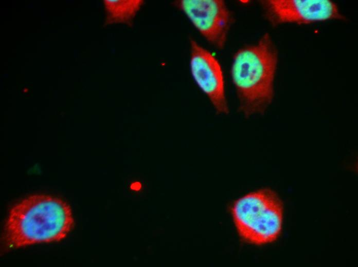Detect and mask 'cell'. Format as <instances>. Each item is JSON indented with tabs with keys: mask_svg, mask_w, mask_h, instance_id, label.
I'll return each mask as SVG.
<instances>
[{
	"mask_svg": "<svg viewBox=\"0 0 358 267\" xmlns=\"http://www.w3.org/2000/svg\"><path fill=\"white\" fill-rule=\"evenodd\" d=\"M174 4L207 41L218 49L223 48L232 18L224 1L181 0Z\"/></svg>",
	"mask_w": 358,
	"mask_h": 267,
	"instance_id": "4",
	"label": "cell"
},
{
	"mask_svg": "<svg viewBox=\"0 0 358 267\" xmlns=\"http://www.w3.org/2000/svg\"><path fill=\"white\" fill-rule=\"evenodd\" d=\"M260 3L266 18L274 26L344 18L336 5L328 0H268Z\"/></svg>",
	"mask_w": 358,
	"mask_h": 267,
	"instance_id": "5",
	"label": "cell"
},
{
	"mask_svg": "<svg viewBox=\"0 0 358 267\" xmlns=\"http://www.w3.org/2000/svg\"><path fill=\"white\" fill-rule=\"evenodd\" d=\"M131 188L134 190H139L141 188V184L139 182L134 183L131 185Z\"/></svg>",
	"mask_w": 358,
	"mask_h": 267,
	"instance_id": "8",
	"label": "cell"
},
{
	"mask_svg": "<svg viewBox=\"0 0 358 267\" xmlns=\"http://www.w3.org/2000/svg\"><path fill=\"white\" fill-rule=\"evenodd\" d=\"M277 63V50L267 33L256 45L235 53L231 78L239 100V109L245 117L263 113L271 103Z\"/></svg>",
	"mask_w": 358,
	"mask_h": 267,
	"instance_id": "2",
	"label": "cell"
},
{
	"mask_svg": "<svg viewBox=\"0 0 358 267\" xmlns=\"http://www.w3.org/2000/svg\"><path fill=\"white\" fill-rule=\"evenodd\" d=\"M103 2L106 14L105 25L125 24L130 26L144 3L142 0H104Z\"/></svg>",
	"mask_w": 358,
	"mask_h": 267,
	"instance_id": "7",
	"label": "cell"
},
{
	"mask_svg": "<svg viewBox=\"0 0 358 267\" xmlns=\"http://www.w3.org/2000/svg\"><path fill=\"white\" fill-rule=\"evenodd\" d=\"M230 212L239 237L247 243L267 244L281 235L283 204L271 188H260L239 198L231 204Z\"/></svg>",
	"mask_w": 358,
	"mask_h": 267,
	"instance_id": "3",
	"label": "cell"
},
{
	"mask_svg": "<svg viewBox=\"0 0 358 267\" xmlns=\"http://www.w3.org/2000/svg\"><path fill=\"white\" fill-rule=\"evenodd\" d=\"M190 67L192 77L217 113L227 114L224 75L219 62L207 50L191 40Z\"/></svg>",
	"mask_w": 358,
	"mask_h": 267,
	"instance_id": "6",
	"label": "cell"
},
{
	"mask_svg": "<svg viewBox=\"0 0 358 267\" xmlns=\"http://www.w3.org/2000/svg\"><path fill=\"white\" fill-rule=\"evenodd\" d=\"M74 224L69 205L61 199L45 195L30 196L10 210L4 241L10 248L59 241Z\"/></svg>",
	"mask_w": 358,
	"mask_h": 267,
	"instance_id": "1",
	"label": "cell"
}]
</instances>
